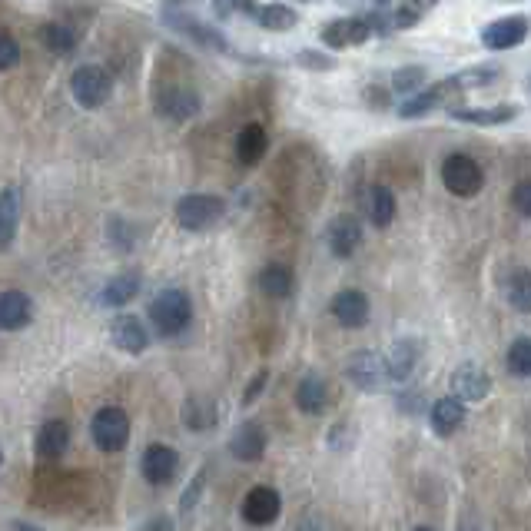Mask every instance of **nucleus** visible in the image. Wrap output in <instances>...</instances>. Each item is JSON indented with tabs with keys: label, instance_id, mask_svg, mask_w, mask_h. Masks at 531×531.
Segmentation results:
<instances>
[{
	"label": "nucleus",
	"instance_id": "obj_4",
	"mask_svg": "<svg viewBox=\"0 0 531 531\" xmlns=\"http://www.w3.org/2000/svg\"><path fill=\"white\" fill-rule=\"evenodd\" d=\"M70 93H74L77 107L83 110H100L103 103L113 97V80L103 67L97 64H87V67H77L74 77H70Z\"/></svg>",
	"mask_w": 531,
	"mask_h": 531
},
{
	"label": "nucleus",
	"instance_id": "obj_35",
	"mask_svg": "<svg viewBox=\"0 0 531 531\" xmlns=\"http://www.w3.org/2000/svg\"><path fill=\"white\" fill-rule=\"evenodd\" d=\"M425 77H429V74H425V67H415V64L412 67H399L392 74V93H399V97L409 100L412 93H419L425 87Z\"/></svg>",
	"mask_w": 531,
	"mask_h": 531
},
{
	"label": "nucleus",
	"instance_id": "obj_39",
	"mask_svg": "<svg viewBox=\"0 0 531 531\" xmlns=\"http://www.w3.org/2000/svg\"><path fill=\"white\" fill-rule=\"evenodd\" d=\"M20 60V47L17 40L7 34L4 27H0V74H7V70H14Z\"/></svg>",
	"mask_w": 531,
	"mask_h": 531
},
{
	"label": "nucleus",
	"instance_id": "obj_9",
	"mask_svg": "<svg viewBox=\"0 0 531 531\" xmlns=\"http://www.w3.org/2000/svg\"><path fill=\"white\" fill-rule=\"evenodd\" d=\"M372 34V24H369V14H359V17H339L332 20V24L322 27V44L332 47V50H346V47H359L366 44Z\"/></svg>",
	"mask_w": 531,
	"mask_h": 531
},
{
	"label": "nucleus",
	"instance_id": "obj_33",
	"mask_svg": "<svg viewBox=\"0 0 531 531\" xmlns=\"http://www.w3.org/2000/svg\"><path fill=\"white\" fill-rule=\"evenodd\" d=\"M40 44H44L50 54H74L77 50V34L70 30L67 24H57V20H50V24L40 27Z\"/></svg>",
	"mask_w": 531,
	"mask_h": 531
},
{
	"label": "nucleus",
	"instance_id": "obj_31",
	"mask_svg": "<svg viewBox=\"0 0 531 531\" xmlns=\"http://www.w3.org/2000/svg\"><path fill=\"white\" fill-rule=\"evenodd\" d=\"M439 7V0H399V7L392 10V30H409L419 20H425V14Z\"/></svg>",
	"mask_w": 531,
	"mask_h": 531
},
{
	"label": "nucleus",
	"instance_id": "obj_28",
	"mask_svg": "<svg viewBox=\"0 0 531 531\" xmlns=\"http://www.w3.org/2000/svg\"><path fill=\"white\" fill-rule=\"evenodd\" d=\"M17 220H20V190L17 186H4L0 190V253L14 243Z\"/></svg>",
	"mask_w": 531,
	"mask_h": 531
},
{
	"label": "nucleus",
	"instance_id": "obj_20",
	"mask_svg": "<svg viewBox=\"0 0 531 531\" xmlns=\"http://www.w3.org/2000/svg\"><path fill=\"white\" fill-rule=\"evenodd\" d=\"M176 468H180V458L170 449V445H150L143 452V478L150 485H166L176 478Z\"/></svg>",
	"mask_w": 531,
	"mask_h": 531
},
{
	"label": "nucleus",
	"instance_id": "obj_13",
	"mask_svg": "<svg viewBox=\"0 0 531 531\" xmlns=\"http://www.w3.org/2000/svg\"><path fill=\"white\" fill-rule=\"evenodd\" d=\"M422 359V342L405 336L399 342H392V349L385 352L382 362H385V376H389V382H405L415 372V366H419Z\"/></svg>",
	"mask_w": 531,
	"mask_h": 531
},
{
	"label": "nucleus",
	"instance_id": "obj_14",
	"mask_svg": "<svg viewBox=\"0 0 531 531\" xmlns=\"http://www.w3.org/2000/svg\"><path fill=\"white\" fill-rule=\"evenodd\" d=\"M518 103H498V107H449V117L468 127H502L518 117Z\"/></svg>",
	"mask_w": 531,
	"mask_h": 531
},
{
	"label": "nucleus",
	"instance_id": "obj_1",
	"mask_svg": "<svg viewBox=\"0 0 531 531\" xmlns=\"http://www.w3.org/2000/svg\"><path fill=\"white\" fill-rule=\"evenodd\" d=\"M190 319H193V303L183 289H163V293L153 296L150 326L156 336H163V339L180 336V332L190 326Z\"/></svg>",
	"mask_w": 531,
	"mask_h": 531
},
{
	"label": "nucleus",
	"instance_id": "obj_2",
	"mask_svg": "<svg viewBox=\"0 0 531 531\" xmlns=\"http://www.w3.org/2000/svg\"><path fill=\"white\" fill-rule=\"evenodd\" d=\"M442 186L458 200H472V196L482 193L485 170L468 153H452L442 160Z\"/></svg>",
	"mask_w": 531,
	"mask_h": 531
},
{
	"label": "nucleus",
	"instance_id": "obj_29",
	"mask_svg": "<svg viewBox=\"0 0 531 531\" xmlns=\"http://www.w3.org/2000/svg\"><path fill=\"white\" fill-rule=\"evenodd\" d=\"M366 216L372 220V226L385 229L395 220V193L389 186H369L366 190Z\"/></svg>",
	"mask_w": 531,
	"mask_h": 531
},
{
	"label": "nucleus",
	"instance_id": "obj_3",
	"mask_svg": "<svg viewBox=\"0 0 531 531\" xmlns=\"http://www.w3.org/2000/svg\"><path fill=\"white\" fill-rule=\"evenodd\" d=\"M226 203L213 193H186L180 203H176V223L190 233H203L223 220Z\"/></svg>",
	"mask_w": 531,
	"mask_h": 531
},
{
	"label": "nucleus",
	"instance_id": "obj_37",
	"mask_svg": "<svg viewBox=\"0 0 531 531\" xmlns=\"http://www.w3.org/2000/svg\"><path fill=\"white\" fill-rule=\"evenodd\" d=\"M508 369L515 372V376H522V379H531V339L522 336V339H515L512 346H508Z\"/></svg>",
	"mask_w": 531,
	"mask_h": 531
},
{
	"label": "nucleus",
	"instance_id": "obj_38",
	"mask_svg": "<svg viewBox=\"0 0 531 531\" xmlns=\"http://www.w3.org/2000/svg\"><path fill=\"white\" fill-rule=\"evenodd\" d=\"M296 64L303 67V70H319V74H329V70H336V60H332L329 54H319V50H299Z\"/></svg>",
	"mask_w": 531,
	"mask_h": 531
},
{
	"label": "nucleus",
	"instance_id": "obj_23",
	"mask_svg": "<svg viewBox=\"0 0 531 531\" xmlns=\"http://www.w3.org/2000/svg\"><path fill=\"white\" fill-rule=\"evenodd\" d=\"M269 150V133L263 123H246L236 137V160L243 166H256Z\"/></svg>",
	"mask_w": 531,
	"mask_h": 531
},
{
	"label": "nucleus",
	"instance_id": "obj_16",
	"mask_svg": "<svg viewBox=\"0 0 531 531\" xmlns=\"http://www.w3.org/2000/svg\"><path fill=\"white\" fill-rule=\"evenodd\" d=\"M110 339H113V346H117V349L130 352V356H140V352L147 349V342H150V332H147V326H143V319L123 312V316H117L110 322Z\"/></svg>",
	"mask_w": 531,
	"mask_h": 531
},
{
	"label": "nucleus",
	"instance_id": "obj_25",
	"mask_svg": "<svg viewBox=\"0 0 531 531\" xmlns=\"http://www.w3.org/2000/svg\"><path fill=\"white\" fill-rule=\"evenodd\" d=\"M296 405L303 415H322L329 405V385L322 376H316V372H309V376L299 382L296 389Z\"/></svg>",
	"mask_w": 531,
	"mask_h": 531
},
{
	"label": "nucleus",
	"instance_id": "obj_47",
	"mask_svg": "<svg viewBox=\"0 0 531 531\" xmlns=\"http://www.w3.org/2000/svg\"><path fill=\"white\" fill-rule=\"evenodd\" d=\"M528 90H531V80H528Z\"/></svg>",
	"mask_w": 531,
	"mask_h": 531
},
{
	"label": "nucleus",
	"instance_id": "obj_24",
	"mask_svg": "<svg viewBox=\"0 0 531 531\" xmlns=\"http://www.w3.org/2000/svg\"><path fill=\"white\" fill-rule=\"evenodd\" d=\"M30 316H34V303H30L27 293H17V289H10V293L0 296V329L14 332V329H24Z\"/></svg>",
	"mask_w": 531,
	"mask_h": 531
},
{
	"label": "nucleus",
	"instance_id": "obj_6",
	"mask_svg": "<svg viewBox=\"0 0 531 531\" xmlns=\"http://www.w3.org/2000/svg\"><path fill=\"white\" fill-rule=\"evenodd\" d=\"M462 87H458L455 77H445L439 83H432V87H422L419 93H412L409 100L399 103V117L402 120H419V117H429L439 107L449 110L452 107V97H458Z\"/></svg>",
	"mask_w": 531,
	"mask_h": 531
},
{
	"label": "nucleus",
	"instance_id": "obj_40",
	"mask_svg": "<svg viewBox=\"0 0 531 531\" xmlns=\"http://www.w3.org/2000/svg\"><path fill=\"white\" fill-rule=\"evenodd\" d=\"M512 206H515V213H522L525 220H531V180L515 183V190H512Z\"/></svg>",
	"mask_w": 531,
	"mask_h": 531
},
{
	"label": "nucleus",
	"instance_id": "obj_7",
	"mask_svg": "<svg viewBox=\"0 0 531 531\" xmlns=\"http://www.w3.org/2000/svg\"><path fill=\"white\" fill-rule=\"evenodd\" d=\"M163 24L176 30V34H183V37H190L193 44H200L206 50H229V44L223 40L220 30H213L210 24H203V20H196L190 10H183V7H163Z\"/></svg>",
	"mask_w": 531,
	"mask_h": 531
},
{
	"label": "nucleus",
	"instance_id": "obj_41",
	"mask_svg": "<svg viewBox=\"0 0 531 531\" xmlns=\"http://www.w3.org/2000/svg\"><path fill=\"white\" fill-rule=\"evenodd\" d=\"M266 382H269V372L266 369H259L253 379H249V385H246V395H243V405L249 409V405H253L259 395H263V389H266Z\"/></svg>",
	"mask_w": 531,
	"mask_h": 531
},
{
	"label": "nucleus",
	"instance_id": "obj_44",
	"mask_svg": "<svg viewBox=\"0 0 531 531\" xmlns=\"http://www.w3.org/2000/svg\"><path fill=\"white\" fill-rule=\"evenodd\" d=\"M376 4H379V7H385V4H389V0H376Z\"/></svg>",
	"mask_w": 531,
	"mask_h": 531
},
{
	"label": "nucleus",
	"instance_id": "obj_46",
	"mask_svg": "<svg viewBox=\"0 0 531 531\" xmlns=\"http://www.w3.org/2000/svg\"><path fill=\"white\" fill-rule=\"evenodd\" d=\"M0 462H4V452H0Z\"/></svg>",
	"mask_w": 531,
	"mask_h": 531
},
{
	"label": "nucleus",
	"instance_id": "obj_11",
	"mask_svg": "<svg viewBox=\"0 0 531 531\" xmlns=\"http://www.w3.org/2000/svg\"><path fill=\"white\" fill-rule=\"evenodd\" d=\"M279 512H283V498H279L276 488H269V485L249 488L246 498H243V518L249 525H259V528L273 525L279 518Z\"/></svg>",
	"mask_w": 531,
	"mask_h": 531
},
{
	"label": "nucleus",
	"instance_id": "obj_34",
	"mask_svg": "<svg viewBox=\"0 0 531 531\" xmlns=\"http://www.w3.org/2000/svg\"><path fill=\"white\" fill-rule=\"evenodd\" d=\"M505 299L518 312H531V269H515L505 279Z\"/></svg>",
	"mask_w": 531,
	"mask_h": 531
},
{
	"label": "nucleus",
	"instance_id": "obj_8",
	"mask_svg": "<svg viewBox=\"0 0 531 531\" xmlns=\"http://www.w3.org/2000/svg\"><path fill=\"white\" fill-rule=\"evenodd\" d=\"M528 30H531V24H528V17H522V14L498 17L482 30V47L492 50V54L515 50L518 44H525V40H528Z\"/></svg>",
	"mask_w": 531,
	"mask_h": 531
},
{
	"label": "nucleus",
	"instance_id": "obj_18",
	"mask_svg": "<svg viewBox=\"0 0 531 531\" xmlns=\"http://www.w3.org/2000/svg\"><path fill=\"white\" fill-rule=\"evenodd\" d=\"M362 246V223L356 216L342 213L329 223V249L336 259H349L356 256V249Z\"/></svg>",
	"mask_w": 531,
	"mask_h": 531
},
{
	"label": "nucleus",
	"instance_id": "obj_36",
	"mask_svg": "<svg viewBox=\"0 0 531 531\" xmlns=\"http://www.w3.org/2000/svg\"><path fill=\"white\" fill-rule=\"evenodd\" d=\"M455 80H458V87H462V93L485 90V87H492V83L502 80V70L498 67H468V70H462V74H455Z\"/></svg>",
	"mask_w": 531,
	"mask_h": 531
},
{
	"label": "nucleus",
	"instance_id": "obj_42",
	"mask_svg": "<svg viewBox=\"0 0 531 531\" xmlns=\"http://www.w3.org/2000/svg\"><path fill=\"white\" fill-rule=\"evenodd\" d=\"M203 485H206V475L200 472L193 478V485L186 488V495H183V505H180V512H190V508L196 505V498H200V492H203Z\"/></svg>",
	"mask_w": 531,
	"mask_h": 531
},
{
	"label": "nucleus",
	"instance_id": "obj_21",
	"mask_svg": "<svg viewBox=\"0 0 531 531\" xmlns=\"http://www.w3.org/2000/svg\"><path fill=\"white\" fill-rule=\"evenodd\" d=\"M70 449V425L60 419H50L37 429V458L44 462H57Z\"/></svg>",
	"mask_w": 531,
	"mask_h": 531
},
{
	"label": "nucleus",
	"instance_id": "obj_26",
	"mask_svg": "<svg viewBox=\"0 0 531 531\" xmlns=\"http://www.w3.org/2000/svg\"><path fill=\"white\" fill-rule=\"evenodd\" d=\"M256 286H259V293L269 296V299H286L296 286L293 269L283 266V263H269V266H263V273H259Z\"/></svg>",
	"mask_w": 531,
	"mask_h": 531
},
{
	"label": "nucleus",
	"instance_id": "obj_12",
	"mask_svg": "<svg viewBox=\"0 0 531 531\" xmlns=\"http://www.w3.org/2000/svg\"><path fill=\"white\" fill-rule=\"evenodd\" d=\"M452 395L455 399H462V402H482L488 399V392H492V376L482 369V366H475V362H465V366H458L452 372Z\"/></svg>",
	"mask_w": 531,
	"mask_h": 531
},
{
	"label": "nucleus",
	"instance_id": "obj_5",
	"mask_svg": "<svg viewBox=\"0 0 531 531\" xmlns=\"http://www.w3.org/2000/svg\"><path fill=\"white\" fill-rule=\"evenodd\" d=\"M90 439L100 452H123L130 439V415L117 405L100 409L90 422Z\"/></svg>",
	"mask_w": 531,
	"mask_h": 531
},
{
	"label": "nucleus",
	"instance_id": "obj_10",
	"mask_svg": "<svg viewBox=\"0 0 531 531\" xmlns=\"http://www.w3.org/2000/svg\"><path fill=\"white\" fill-rule=\"evenodd\" d=\"M346 376L362 392H382L385 382H389L382 356H379V352H369V349H362V352H356V356L349 359Z\"/></svg>",
	"mask_w": 531,
	"mask_h": 531
},
{
	"label": "nucleus",
	"instance_id": "obj_30",
	"mask_svg": "<svg viewBox=\"0 0 531 531\" xmlns=\"http://www.w3.org/2000/svg\"><path fill=\"white\" fill-rule=\"evenodd\" d=\"M183 425L190 432H206L216 425V405L213 399H206V395H190V399L183 402Z\"/></svg>",
	"mask_w": 531,
	"mask_h": 531
},
{
	"label": "nucleus",
	"instance_id": "obj_27",
	"mask_svg": "<svg viewBox=\"0 0 531 531\" xmlns=\"http://www.w3.org/2000/svg\"><path fill=\"white\" fill-rule=\"evenodd\" d=\"M137 293H140V276L137 273H120L100 289L97 299H100V306L120 309V306H127L130 299H137Z\"/></svg>",
	"mask_w": 531,
	"mask_h": 531
},
{
	"label": "nucleus",
	"instance_id": "obj_17",
	"mask_svg": "<svg viewBox=\"0 0 531 531\" xmlns=\"http://www.w3.org/2000/svg\"><path fill=\"white\" fill-rule=\"evenodd\" d=\"M332 316H336L339 326L346 329H362L369 322V299L366 293H359V289H342L332 299Z\"/></svg>",
	"mask_w": 531,
	"mask_h": 531
},
{
	"label": "nucleus",
	"instance_id": "obj_45",
	"mask_svg": "<svg viewBox=\"0 0 531 531\" xmlns=\"http://www.w3.org/2000/svg\"><path fill=\"white\" fill-rule=\"evenodd\" d=\"M415 531H435V528H415Z\"/></svg>",
	"mask_w": 531,
	"mask_h": 531
},
{
	"label": "nucleus",
	"instance_id": "obj_15",
	"mask_svg": "<svg viewBox=\"0 0 531 531\" xmlns=\"http://www.w3.org/2000/svg\"><path fill=\"white\" fill-rule=\"evenodd\" d=\"M156 110L166 120H190L196 110H200V97L190 87H160L156 90Z\"/></svg>",
	"mask_w": 531,
	"mask_h": 531
},
{
	"label": "nucleus",
	"instance_id": "obj_32",
	"mask_svg": "<svg viewBox=\"0 0 531 531\" xmlns=\"http://www.w3.org/2000/svg\"><path fill=\"white\" fill-rule=\"evenodd\" d=\"M253 20L266 30H293L299 24V14L286 4H259Z\"/></svg>",
	"mask_w": 531,
	"mask_h": 531
},
{
	"label": "nucleus",
	"instance_id": "obj_22",
	"mask_svg": "<svg viewBox=\"0 0 531 531\" xmlns=\"http://www.w3.org/2000/svg\"><path fill=\"white\" fill-rule=\"evenodd\" d=\"M429 422L435 435L449 439V435H455L465 425V402L455 399V395H445V399H439L429 409Z\"/></svg>",
	"mask_w": 531,
	"mask_h": 531
},
{
	"label": "nucleus",
	"instance_id": "obj_19",
	"mask_svg": "<svg viewBox=\"0 0 531 531\" xmlns=\"http://www.w3.org/2000/svg\"><path fill=\"white\" fill-rule=\"evenodd\" d=\"M229 452L239 462H259L266 455V429L259 422H243L229 439Z\"/></svg>",
	"mask_w": 531,
	"mask_h": 531
},
{
	"label": "nucleus",
	"instance_id": "obj_43",
	"mask_svg": "<svg viewBox=\"0 0 531 531\" xmlns=\"http://www.w3.org/2000/svg\"><path fill=\"white\" fill-rule=\"evenodd\" d=\"M399 405H402L405 412H415V409H419V395H415V392H409V395H405V399H402Z\"/></svg>",
	"mask_w": 531,
	"mask_h": 531
}]
</instances>
